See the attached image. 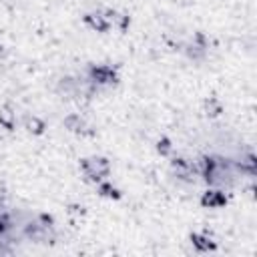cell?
Instances as JSON below:
<instances>
[{
    "label": "cell",
    "instance_id": "3957f363",
    "mask_svg": "<svg viewBox=\"0 0 257 257\" xmlns=\"http://www.w3.org/2000/svg\"><path fill=\"white\" fill-rule=\"evenodd\" d=\"M92 80L98 84H110L116 80V72L110 66H94L92 68Z\"/></svg>",
    "mask_w": 257,
    "mask_h": 257
},
{
    "label": "cell",
    "instance_id": "277c9868",
    "mask_svg": "<svg viewBox=\"0 0 257 257\" xmlns=\"http://www.w3.org/2000/svg\"><path fill=\"white\" fill-rule=\"evenodd\" d=\"M201 203L205 207H223L227 203V197L223 195V191H207L201 199Z\"/></svg>",
    "mask_w": 257,
    "mask_h": 257
},
{
    "label": "cell",
    "instance_id": "5b68a950",
    "mask_svg": "<svg viewBox=\"0 0 257 257\" xmlns=\"http://www.w3.org/2000/svg\"><path fill=\"white\" fill-rule=\"evenodd\" d=\"M98 193H100L102 197H108V199H118V197H120V191H118L116 187H112L110 183H104V181L98 183Z\"/></svg>",
    "mask_w": 257,
    "mask_h": 257
},
{
    "label": "cell",
    "instance_id": "6da1fadb",
    "mask_svg": "<svg viewBox=\"0 0 257 257\" xmlns=\"http://www.w3.org/2000/svg\"><path fill=\"white\" fill-rule=\"evenodd\" d=\"M80 167H82V171H84V175H86L88 179H92V181H96V183H100V181H104V179H106V175H108V171H110V167H108V163H106V159H100V157H92V159H84V161L80 163Z\"/></svg>",
    "mask_w": 257,
    "mask_h": 257
},
{
    "label": "cell",
    "instance_id": "7a4b0ae2",
    "mask_svg": "<svg viewBox=\"0 0 257 257\" xmlns=\"http://www.w3.org/2000/svg\"><path fill=\"white\" fill-rule=\"evenodd\" d=\"M191 243H193V247H195L197 251H201V253H209V251H215V249H217L215 241H213L209 235H205V233H193V235H191Z\"/></svg>",
    "mask_w": 257,
    "mask_h": 257
}]
</instances>
